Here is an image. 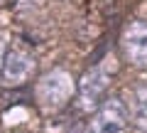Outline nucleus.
Here are the masks:
<instances>
[{
    "label": "nucleus",
    "instance_id": "nucleus-8",
    "mask_svg": "<svg viewBox=\"0 0 147 133\" xmlns=\"http://www.w3.org/2000/svg\"><path fill=\"white\" fill-rule=\"evenodd\" d=\"M0 52H3V47H0Z\"/></svg>",
    "mask_w": 147,
    "mask_h": 133
},
{
    "label": "nucleus",
    "instance_id": "nucleus-7",
    "mask_svg": "<svg viewBox=\"0 0 147 133\" xmlns=\"http://www.w3.org/2000/svg\"><path fill=\"white\" fill-rule=\"evenodd\" d=\"M3 3H5V0H0V5H3Z\"/></svg>",
    "mask_w": 147,
    "mask_h": 133
},
{
    "label": "nucleus",
    "instance_id": "nucleus-6",
    "mask_svg": "<svg viewBox=\"0 0 147 133\" xmlns=\"http://www.w3.org/2000/svg\"><path fill=\"white\" fill-rule=\"evenodd\" d=\"M132 113L142 131H147V84H140L132 91Z\"/></svg>",
    "mask_w": 147,
    "mask_h": 133
},
{
    "label": "nucleus",
    "instance_id": "nucleus-2",
    "mask_svg": "<svg viewBox=\"0 0 147 133\" xmlns=\"http://www.w3.org/2000/svg\"><path fill=\"white\" fill-rule=\"evenodd\" d=\"M120 47L130 64L147 67V22L145 20H135L123 30Z\"/></svg>",
    "mask_w": 147,
    "mask_h": 133
},
{
    "label": "nucleus",
    "instance_id": "nucleus-4",
    "mask_svg": "<svg viewBox=\"0 0 147 133\" xmlns=\"http://www.w3.org/2000/svg\"><path fill=\"white\" fill-rule=\"evenodd\" d=\"M108 84H110V79H108V74H105V69L100 67V64H98V67H93V69H88L84 74V79H81V84H79L81 106H84V108L96 106L98 99L103 96V91L108 89Z\"/></svg>",
    "mask_w": 147,
    "mask_h": 133
},
{
    "label": "nucleus",
    "instance_id": "nucleus-1",
    "mask_svg": "<svg viewBox=\"0 0 147 133\" xmlns=\"http://www.w3.org/2000/svg\"><path fill=\"white\" fill-rule=\"evenodd\" d=\"M88 133H127V108L120 99H108L100 104Z\"/></svg>",
    "mask_w": 147,
    "mask_h": 133
},
{
    "label": "nucleus",
    "instance_id": "nucleus-5",
    "mask_svg": "<svg viewBox=\"0 0 147 133\" xmlns=\"http://www.w3.org/2000/svg\"><path fill=\"white\" fill-rule=\"evenodd\" d=\"M34 69V59L22 49H10L3 59V76L10 84H20L30 76V72Z\"/></svg>",
    "mask_w": 147,
    "mask_h": 133
},
{
    "label": "nucleus",
    "instance_id": "nucleus-3",
    "mask_svg": "<svg viewBox=\"0 0 147 133\" xmlns=\"http://www.w3.org/2000/svg\"><path fill=\"white\" fill-rule=\"evenodd\" d=\"M71 96V76L61 69L49 72L47 76H42L39 86H37V99L49 108H57Z\"/></svg>",
    "mask_w": 147,
    "mask_h": 133
}]
</instances>
